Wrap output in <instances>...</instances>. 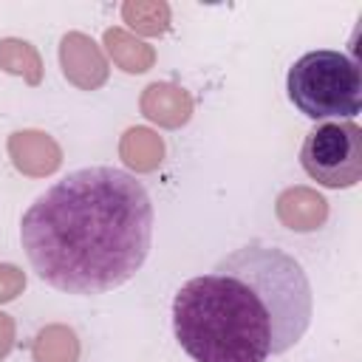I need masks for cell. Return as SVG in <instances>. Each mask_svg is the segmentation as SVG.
<instances>
[{
    "mask_svg": "<svg viewBox=\"0 0 362 362\" xmlns=\"http://www.w3.org/2000/svg\"><path fill=\"white\" fill-rule=\"evenodd\" d=\"M20 243L51 288L105 294L144 266L153 243V201L124 170L82 167L23 212Z\"/></svg>",
    "mask_w": 362,
    "mask_h": 362,
    "instance_id": "cell-1",
    "label": "cell"
},
{
    "mask_svg": "<svg viewBox=\"0 0 362 362\" xmlns=\"http://www.w3.org/2000/svg\"><path fill=\"white\" fill-rule=\"evenodd\" d=\"M314 314L305 269L274 243L249 240L173 297V331L195 362H269L294 348Z\"/></svg>",
    "mask_w": 362,
    "mask_h": 362,
    "instance_id": "cell-2",
    "label": "cell"
},
{
    "mask_svg": "<svg viewBox=\"0 0 362 362\" xmlns=\"http://www.w3.org/2000/svg\"><path fill=\"white\" fill-rule=\"evenodd\" d=\"M286 90L291 105L314 122H351L362 107V71L356 59L339 51H308L288 68Z\"/></svg>",
    "mask_w": 362,
    "mask_h": 362,
    "instance_id": "cell-3",
    "label": "cell"
},
{
    "mask_svg": "<svg viewBox=\"0 0 362 362\" xmlns=\"http://www.w3.org/2000/svg\"><path fill=\"white\" fill-rule=\"evenodd\" d=\"M303 170L328 189L356 187L362 178V130L356 122H322L300 150Z\"/></svg>",
    "mask_w": 362,
    "mask_h": 362,
    "instance_id": "cell-4",
    "label": "cell"
},
{
    "mask_svg": "<svg viewBox=\"0 0 362 362\" xmlns=\"http://www.w3.org/2000/svg\"><path fill=\"white\" fill-rule=\"evenodd\" d=\"M59 68L71 85L79 90H96L107 82V59L105 51L93 42V37L82 31H68L59 40Z\"/></svg>",
    "mask_w": 362,
    "mask_h": 362,
    "instance_id": "cell-5",
    "label": "cell"
},
{
    "mask_svg": "<svg viewBox=\"0 0 362 362\" xmlns=\"http://www.w3.org/2000/svg\"><path fill=\"white\" fill-rule=\"evenodd\" d=\"M8 156L11 164L31 178H45L59 170L62 150L54 141V136L42 130H17L8 136Z\"/></svg>",
    "mask_w": 362,
    "mask_h": 362,
    "instance_id": "cell-6",
    "label": "cell"
},
{
    "mask_svg": "<svg viewBox=\"0 0 362 362\" xmlns=\"http://www.w3.org/2000/svg\"><path fill=\"white\" fill-rule=\"evenodd\" d=\"M277 221L291 232H314L328 221V201L311 187H288L274 201Z\"/></svg>",
    "mask_w": 362,
    "mask_h": 362,
    "instance_id": "cell-7",
    "label": "cell"
},
{
    "mask_svg": "<svg viewBox=\"0 0 362 362\" xmlns=\"http://www.w3.org/2000/svg\"><path fill=\"white\" fill-rule=\"evenodd\" d=\"M139 107L158 127L175 130V127L189 122V116H192V96L184 88L173 85V82H153V85L144 88V93L139 99Z\"/></svg>",
    "mask_w": 362,
    "mask_h": 362,
    "instance_id": "cell-8",
    "label": "cell"
},
{
    "mask_svg": "<svg viewBox=\"0 0 362 362\" xmlns=\"http://www.w3.org/2000/svg\"><path fill=\"white\" fill-rule=\"evenodd\" d=\"M122 161L136 173H153L164 161V141L150 127H130L119 141Z\"/></svg>",
    "mask_w": 362,
    "mask_h": 362,
    "instance_id": "cell-9",
    "label": "cell"
},
{
    "mask_svg": "<svg viewBox=\"0 0 362 362\" xmlns=\"http://www.w3.org/2000/svg\"><path fill=\"white\" fill-rule=\"evenodd\" d=\"M105 48H107L110 59L127 74H144L156 62L153 45H147L144 40H139L136 34H130L124 28H107L105 31Z\"/></svg>",
    "mask_w": 362,
    "mask_h": 362,
    "instance_id": "cell-10",
    "label": "cell"
},
{
    "mask_svg": "<svg viewBox=\"0 0 362 362\" xmlns=\"http://www.w3.org/2000/svg\"><path fill=\"white\" fill-rule=\"evenodd\" d=\"M34 362H79V339L68 325H45L31 345Z\"/></svg>",
    "mask_w": 362,
    "mask_h": 362,
    "instance_id": "cell-11",
    "label": "cell"
},
{
    "mask_svg": "<svg viewBox=\"0 0 362 362\" xmlns=\"http://www.w3.org/2000/svg\"><path fill=\"white\" fill-rule=\"evenodd\" d=\"M0 68L6 74L23 76L28 85L42 82V57L28 40H17V37L0 40Z\"/></svg>",
    "mask_w": 362,
    "mask_h": 362,
    "instance_id": "cell-12",
    "label": "cell"
},
{
    "mask_svg": "<svg viewBox=\"0 0 362 362\" xmlns=\"http://www.w3.org/2000/svg\"><path fill=\"white\" fill-rule=\"evenodd\" d=\"M170 6L164 0H127L122 6V20L144 37H161L170 28Z\"/></svg>",
    "mask_w": 362,
    "mask_h": 362,
    "instance_id": "cell-13",
    "label": "cell"
},
{
    "mask_svg": "<svg viewBox=\"0 0 362 362\" xmlns=\"http://www.w3.org/2000/svg\"><path fill=\"white\" fill-rule=\"evenodd\" d=\"M25 288V272L14 263H0V303L14 300Z\"/></svg>",
    "mask_w": 362,
    "mask_h": 362,
    "instance_id": "cell-14",
    "label": "cell"
},
{
    "mask_svg": "<svg viewBox=\"0 0 362 362\" xmlns=\"http://www.w3.org/2000/svg\"><path fill=\"white\" fill-rule=\"evenodd\" d=\"M14 348V320L0 311V359H6Z\"/></svg>",
    "mask_w": 362,
    "mask_h": 362,
    "instance_id": "cell-15",
    "label": "cell"
}]
</instances>
